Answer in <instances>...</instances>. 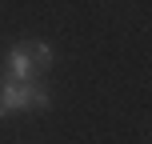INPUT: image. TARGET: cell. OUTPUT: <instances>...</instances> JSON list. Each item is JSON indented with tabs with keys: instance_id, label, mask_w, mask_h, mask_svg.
<instances>
[{
	"instance_id": "cell-1",
	"label": "cell",
	"mask_w": 152,
	"mask_h": 144,
	"mask_svg": "<svg viewBox=\"0 0 152 144\" xmlns=\"http://www.w3.org/2000/svg\"><path fill=\"white\" fill-rule=\"evenodd\" d=\"M0 76H8V80H36V60H32V44L28 40H16V44H8V52L0 56Z\"/></svg>"
},
{
	"instance_id": "cell-2",
	"label": "cell",
	"mask_w": 152,
	"mask_h": 144,
	"mask_svg": "<svg viewBox=\"0 0 152 144\" xmlns=\"http://www.w3.org/2000/svg\"><path fill=\"white\" fill-rule=\"evenodd\" d=\"M16 112H32V80L0 76V120H8Z\"/></svg>"
},
{
	"instance_id": "cell-3",
	"label": "cell",
	"mask_w": 152,
	"mask_h": 144,
	"mask_svg": "<svg viewBox=\"0 0 152 144\" xmlns=\"http://www.w3.org/2000/svg\"><path fill=\"white\" fill-rule=\"evenodd\" d=\"M32 44V60H36V72L40 76H48V68H52V44H48V40H28Z\"/></svg>"
}]
</instances>
